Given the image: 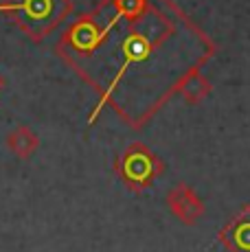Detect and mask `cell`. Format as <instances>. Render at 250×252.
Segmentation results:
<instances>
[{"instance_id": "obj_1", "label": "cell", "mask_w": 250, "mask_h": 252, "mask_svg": "<svg viewBox=\"0 0 250 252\" xmlns=\"http://www.w3.org/2000/svg\"><path fill=\"white\" fill-rule=\"evenodd\" d=\"M218 51V42L176 0H99L55 44V55L99 99L88 123L110 108L132 129L145 127L182 77Z\"/></svg>"}, {"instance_id": "obj_2", "label": "cell", "mask_w": 250, "mask_h": 252, "mask_svg": "<svg viewBox=\"0 0 250 252\" xmlns=\"http://www.w3.org/2000/svg\"><path fill=\"white\" fill-rule=\"evenodd\" d=\"M73 0H0V16H7L31 42L40 44L73 16Z\"/></svg>"}, {"instance_id": "obj_3", "label": "cell", "mask_w": 250, "mask_h": 252, "mask_svg": "<svg viewBox=\"0 0 250 252\" xmlns=\"http://www.w3.org/2000/svg\"><path fill=\"white\" fill-rule=\"evenodd\" d=\"M114 173L132 193H143L165 173V162L143 143H129L114 160Z\"/></svg>"}, {"instance_id": "obj_4", "label": "cell", "mask_w": 250, "mask_h": 252, "mask_svg": "<svg viewBox=\"0 0 250 252\" xmlns=\"http://www.w3.org/2000/svg\"><path fill=\"white\" fill-rule=\"evenodd\" d=\"M165 202H167V208L171 211V215H174L178 221H182L185 226L198 224L206 213L204 202H202L198 197V193L185 182L176 184V187L167 193Z\"/></svg>"}, {"instance_id": "obj_5", "label": "cell", "mask_w": 250, "mask_h": 252, "mask_svg": "<svg viewBox=\"0 0 250 252\" xmlns=\"http://www.w3.org/2000/svg\"><path fill=\"white\" fill-rule=\"evenodd\" d=\"M226 252H250V204H244L218 232Z\"/></svg>"}, {"instance_id": "obj_6", "label": "cell", "mask_w": 250, "mask_h": 252, "mask_svg": "<svg viewBox=\"0 0 250 252\" xmlns=\"http://www.w3.org/2000/svg\"><path fill=\"white\" fill-rule=\"evenodd\" d=\"M211 90H213V86H211L209 77L202 75L200 68H193L180 79L176 94H180L189 105H195L200 101H204L211 94Z\"/></svg>"}, {"instance_id": "obj_7", "label": "cell", "mask_w": 250, "mask_h": 252, "mask_svg": "<svg viewBox=\"0 0 250 252\" xmlns=\"http://www.w3.org/2000/svg\"><path fill=\"white\" fill-rule=\"evenodd\" d=\"M7 147H9V152L16 154L18 158L27 160V158H31L33 154L37 152V147H40V136H37L31 127H27V125H18L13 132H9Z\"/></svg>"}, {"instance_id": "obj_8", "label": "cell", "mask_w": 250, "mask_h": 252, "mask_svg": "<svg viewBox=\"0 0 250 252\" xmlns=\"http://www.w3.org/2000/svg\"><path fill=\"white\" fill-rule=\"evenodd\" d=\"M4 88V79H2V77H0V90H2Z\"/></svg>"}]
</instances>
